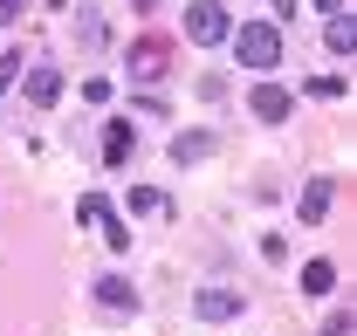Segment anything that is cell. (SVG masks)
<instances>
[{
  "label": "cell",
  "instance_id": "cell-1",
  "mask_svg": "<svg viewBox=\"0 0 357 336\" xmlns=\"http://www.w3.org/2000/svg\"><path fill=\"white\" fill-rule=\"evenodd\" d=\"M227 42H234V55H241L248 69H261V76L282 62V28H275V21H241Z\"/></svg>",
  "mask_w": 357,
  "mask_h": 336
},
{
  "label": "cell",
  "instance_id": "cell-2",
  "mask_svg": "<svg viewBox=\"0 0 357 336\" xmlns=\"http://www.w3.org/2000/svg\"><path fill=\"white\" fill-rule=\"evenodd\" d=\"M227 35H234V14H227L220 0H192V7H185V42L213 48V42H227Z\"/></svg>",
  "mask_w": 357,
  "mask_h": 336
},
{
  "label": "cell",
  "instance_id": "cell-3",
  "mask_svg": "<svg viewBox=\"0 0 357 336\" xmlns=\"http://www.w3.org/2000/svg\"><path fill=\"white\" fill-rule=\"evenodd\" d=\"M330 199H337V178H330V171H316L310 185H303V206H296V220H303V227H323Z\"/></svg>",
  "mask_w": 357,
  "mask_h": 336
},
{
  "label": "cell",
  "instance_id": "cell-4",
  "mask_svg": "<svg viewBox=\"0 0 357 336\" xmlns=\"http://www.w3.org/2000/svg\"><path fill=\"white\" fill-rule=\"evenodd\" d=\"M192 316H199V323H227V316H241V289H199V295H192Z\"/></svg>",
  "mask_w": 357,
  "mask_h": 336
},
{
  "label": "cell",
  "instance_id": "cell-5",
  "mask_svg": "<svg viewBox=\"0 0 357 336\" xmlns=\"http://www.w3.org/2000/svg\"><path fill=\"white\" fill-rule=\"evenodd\" d=\"M248 110H255L261 124H282V117L296 110V96H289V89H282V83H261V89H255V96H248Z\"/></svg>",
  "mask_w": 357,
  "mask_h": 336
},
{
  "label": "cell",
  "instance_id": "cell-6",
  "mask_svg": "<svg viewBox=\"0 0 357 336\" xmlns=\"http://www.w3.org/2000/svg\"><path fill=\"white\" fill-rule=\"evenodd\" d=\"M96 302H103L110 316H137V289L124 275H96Z\"/></svg>",
  "mask_w": 357,
  "mask_h": 336
},
{
  "label": "cell",
  "instance_id": "cell-7",
  "mask_svg": "<svg viewBox=\"0 0 357 336\" xmlns=\"http://www.w3.org/2000/svg\"><path fill=\"white\" fill-rule=\"evenodd\" d=\"M55 96H62V69H55V62H35V69H28V103L48 110Z\"/></svg>",
  "mask_w": 357,
  "mask_h": 336
},
{
  "label": "cell",
  "instance_id": "cell-8",
  "mask_svg": "<svg viewBox=\"0 0 357 336\" xmlns=\"http://www.w3.org/2000/svg\"><path fill=\"white\" fill-rule=\"evenodd\" d=\"M199 158H213V130H178L172 137V165H199Z\"/></svg>",
  "mask_w": 357,
  "mask_h": 336
},
{
  "label": "cell",
  "instance_id": "cell-9",
  "mask_svg": "<svg viewBox=\"0 0 357 336\" xmlns=\"http://www.w3.org/2000/svg\"><path fill=\"white\" fill-rule=\"evenodd\" d=\"M323 42H330V55H357V21H351V14H330Z\"/></svg>",
  "mask_w": 357,
  "mask_h": 336
},
{
  "label": "cell",
  "instance_id": "cell-10",
  "mask_svg": "<svg viewBox=\"0 0 357 336\" xmlns=\"http://www.w3.org/2000/svg\"><path fill=\"white\" fill-rule=\"evenodd\" d=\"M131 76H137V83H158V76H165V48H158V42H144V48L131 55Z\"/></svg>",
  "mask_w": 357,
  "mask_h": 336
},
{
  "label": "cell",
  "instance_id": "cell-11",
  "mask_svg": "<svg viewBox=\"0 0 357 336\" xmlns=\"http://www.w3.org/2000/svg\"><path fill=\"white\" fill-rule=\"evenodd\" d=\"M103 158H110V165L131 158V124H124V117H110V130H103Z\"/></svg>",
  "mask_w": 357,
  "mask_h": 336
},
{
  "label": "cell",
  "instance_id": "cell-12",
  "mask_svg": "<svg viewBox=\"0 0 357 336\" xmlns=\"http://www.w3.org/2000/svg\"><path fill=\"white\" fill-rule=\"evenodd\" d=\"M337 289V268H330V261H310V268H303V295H330Z\"/></svg>",
  "mask_w": 357,
  "mask_h": 336
},
{
  "label": "cell",
  "instance_id": "cell-13",
  "mask_svg": "<svg viewBox=\"0 0 357 336\" xmlns=\"http://www.w3.org/2000/svg\"><path fill=\"white\" fill-rule=\"evenodd\" d=\"M76 213H83L89 227H110V199H103V192H83V199H76Z\"/></svg>",
  "mask_w": 357,
  "mask_h": 336
},
{
  "label": "cell",
  "instance_id": "cell-14",
  "mask_svg": "<svg viewBox=\"0 0 357 336\" xmlns=\"http://www.w3.org/2000/svg\"><path fill=\"white\" fill-rule=\"evenodd\" d=\"M131 213H172V199L151 192V185H131Z\"/></svg>",
  "mask_w": 357,
  "mask_h": 336
},
{
  "label": "cell",
  "instance_id": "cell-15",
  "mask_svg": "<svg viewBox=\"0 0 357 336\" xmlns=\"http://www.w3.org/2000/svg\"><path fill=\"white\" fill-rule=\"evenodd\" d=\"M21 83V55H0V89H14Z\"/></svg>",
  "mask_w": 357,
  "mask_h": 336
},
{
  "label": "cell",
  "instance_id": "cell-16",
  "mask_svg": "<svg viewBox=\"0 0 357 336\" xmlns=\"http://www.w3.org/2000/svg\"><path fill=\"white\" fill-rule=\"evenodd\" d=\"M357 323H351V309H337V316H330V323H323V336H351Z\"/></svg>",
  "mask_w": 357,
  "mask_h": 336
},
{
  "label": "cell",
  "instance_id": "cell-17",
  "mask_svg": "<svg viewBox=\"0 0 357 336\" xmlns=\"http://www.w3.org/2000/svg\"><path fill=\"white\" fill-rule=\"evenodd\" d=\"M21 21V0H0V28H14Z\"/></svg>",
  "mask_w": 357,
  "mask_h": 336
},
{
  "label": "cell",
  "instance_id": "cell-18",
  "mask_svg": "<svg viewBox=\"0 0 357 336\" xmlns=\"http://www.w3.org/2000/svg\"><path fill=\"white\" fill-rule=\"evenodd\" d=\"M296 7H303V0H275V14H282V21H296Z\"/></svg>",
  "mask_w": 357,
  "mask_h": 336
},
{
  "label": "cell",
  "instance_id": "cell-19",
  "mask_svg": "<svg viewBox=\"0 0 357 336\" xmlns=\"http://www.w3.org/2000/svg\"><path fill=\"white\" fill-rule=\"evenodd\" d=\"M316 7H323V14H344V0H316Z\"/></svg>",
  "mask_w": 357,
  "mask_h": 336
}]
</instances>
